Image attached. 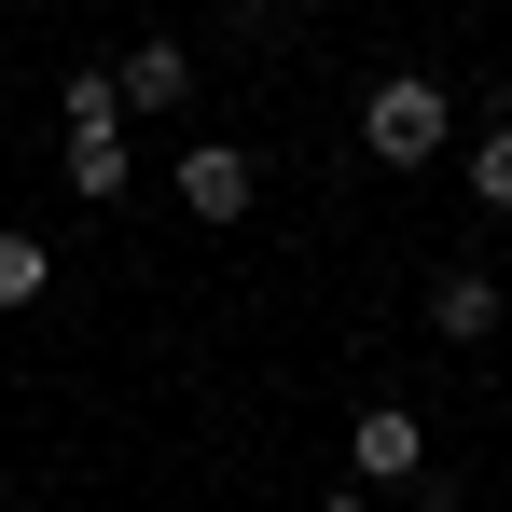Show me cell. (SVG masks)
<instances>
[{"label":"cell","instance_id":"1","mask_svg":"<svg viewBox=\"0 0 512 512\" xmlns=\"http://www.w3.org/2000/svg\"><path fill=\"white\" fill-rule=\"evenodd\" d=\"M360 153L374 167H443L457 153V97L429 84V70H374L360 84Z\"/></svg>","mask_w":512,"mask_h":512},{"label":"cell","instance_id":"2","mask_svg":"<svg viewBox=\"0 0 512 512\" xmlns=\"http://www.w3.org/2000/svg\"><path fill=\"white\" fill-rule=\"evenodd\" d=\"M346 471H360L374 499H416V485H429V416H416V402H360V429H346Z\"/></svg>","mask_w":512,"mask_h":512},{"label":"cell","instance_id":"3","mask_svg":"<svg viewBox=\"0 0 512 512\" xmlns=\"http://www.w3.org/2000/svg\"><path fill=\"white\" fill-rule=\"evenodd\" d=\"M56 167H70L84 208H125V194H139V139H125V111H111V125H56Z\"/></svg>","mask_w":512,"mask_h":512},{"label":"cell","instance_id":"4","mask_svg":"<svg viewBox=\"0 0 512 512\" xmlns=\"http://www.w3.org/2000/svg\"><path fill=\"white\" fill-rule=\"evenodd\" d=\"M180 208H194V222H250V194H263V167L250 153H236V139H194V153H180V180H167Z\"/></svg>","mask_w":512,"mask_h":512},{"label":"cell","instance_id":"5","mask_svg":"<svg viewBox=\"0 0 512 512\" xmlns=\"http://www.w3.org/2000/svg\"><path fill=\"white\" fill-rule=\"evenodd\" d=\"M111 97H125V111H194V42L139 28V42L111 56Z\"/></svg>","mask_w":512,"mask_h":512},{"label":"cell","instance_id":"6","mask_svg":"<svg viewBox=\"0 0 512 512\" xmlns=\"http://www.w3.org/2000/svg\"><path fill=\"white\" fill-rule=\"evenodd\" d=\"M429 333L485 346V333H499V277H485V263H443V277H429Z\"/></svg>","mask_w":512,"mask_h":512},{"label":"cell","instance_id":"7","mask_svg":"<svg viewBox=\"0 0 512 512\" xmlns=\"http://www.w3.org/2000/svg\"><path fill=\"white\" fill-rule=\"evenodd\" d=\"M42 291H56V236L42 222H0V319H28Z\"/></svg>","mask_w":512,"mask_h":512},{"label":"cell","instance_id":"8","mask_svg":"<svg viewBox=\"0 0 512 512\" xmlns=\"http://www.w3.org/2000/svg\"><path fill=\"white\" fill-rule=\"evenodd\" d=\"M471 208H499V222H512V111H499V125H471Z\"/></svg>","mask_w":512,"mask_h":512},{"label":"cell","instance_id":"9","mask_svg":"<svg viewBox=\"0 0 512 512\" xmlns=\"http://www.w3.org/2000/svg\"><path fill=\"white\" fill-rule=\"evenodd\" d=\"M111 111H125V97H111V70H70V84H56V125H111Z\"/></svg>","mask_w":512,"mask_h":512},{"label":"cell","instance_id":"10","mask_svg":"<svg viewBox=\"0 0 512 512\" xmlns=\"http://www.w3.org/2000/svg\"><path fill=\"white\" fill-rule=\"evenodd\" d=\"M319 512H388V499H374V485H333V499H319Z\"/></svg>","mask_w":512,"mask_h":512}]
</instances>
